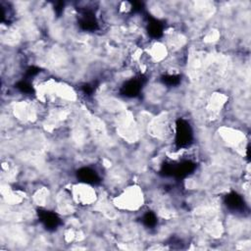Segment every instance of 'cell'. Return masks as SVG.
I'll return each mask as SVG.
<instances>
[{"instance_id":"6da1fadb","label":"cell","mask_w":251,"mask_h":251,"mask_svg":"<svg viewBox=\"0 0 251 251\" xmlns=\"http://www.w3.org/2000/svg\"><path fill=\"white\" fill-rule=\"evenodd\" d=\"M143 194L140 188L136 185L127 187L116 199V205L125 210L134 211L139 209L143 203Z\"/></svg>"},{"instance_id":"7a4b0ae2","label":"cell","mask_w":251,"mask_h":251,"mask_svg":"<svg viewBox=\"0 0 251 251\" xmlns=\"http://www.w3.org/2000/svg\"><path fill=\"white\" fill-rule=\"evenodd\" d=\"M72 194L74 200L79 205L87 206L94 203L97 199L95 189L88 182H80L73 186Z\"/></svg>"}]
</instances>
